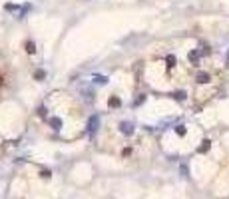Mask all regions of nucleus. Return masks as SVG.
<instances>
[{
    "instance_id": "8",
    "label": "nucleus",
    "mask_w": 229,
    "mask_h": 199,
    "mask_svg": "<svg viewBox=\"0 0 229 199\" xmlns=\"http://www.w3.org/2000/svg\"><path fill=\"white\" fill-rule=\"evenodd\" d=\"M209 143H211L209 139H203V142H201V146H199V152H201V153L207 152V149H209Z\"/></svg>"
},
{
    "instance_id": "6",
    "label": "nucleus",
    "mask_w": 229,
    "mask_h": 199,
    "mask_svg": "<svg viewBox=\"0 0 229 199\" xmlns=\"http://www.w3.org/2000/svg\"><path fill=\"white\" fill-rule=\"evenodd\" d=\"M165 62H167V68H173V66H176V64H177V58L173 56V54H170V56L165 58Z\"/></svg>"
},
{
    "instance_id": "4",
    "label": "nucleus",
    "mask_w": 229,
    "mask_h": 199,
    "mask_svg": "<svg viewBox=\"0 0 229 199\" xmlns=\"http://www.w3.org/2000/svg\"><path fill=\"white\" fill-rule=\"evenodd\" d=\"M50 126L54 130H60V127H62V120H60V117H50Z\"/></svg>"
},
{
    "instance_id": "3",
    "label": "nucleus",
    "mask_w": 229,
    "mask_h": 199,
    "mask_svg": "<svg viewBox=\"0 0 229 199\" xmlns=\"http://www.w3.org/2000/svg\"><path fill=\"white\" fill-rule=\"evenodd\" d=\"M199 56H201V52H199V50H191V52H189V62H193V64H197V60H199Z\"/></svg>"
},
{
    "instance_id": "10",
    "label": "nucleus",
    "mask_w": 229,
    "mask_h": 199,
    "mask_svg": "<svg viewBox=\"0 0 229 199\" xmlns=\"http://www.w3.org/2000/svg\"><path fill=\"white\" fill-rule=\"evenodd\" d=\"M144 102H145V96H144V94H140V96H138V98H135V102H134V106H140V104H144Z\"/></svg>"
},
{
    "instance_id": "14",
    "label": "nucleus",
    "mask_w": 229,
    "mask_h": 199,
    "mask_svg": "<svg viewBox=\"0 0 229 199\" xmlns=\"http://www.w3.org/2000/svg\"><path fill=\"white\" fill-rule=\"evenodd\" d=\"M176 132L179 133V136H185V126H177V127H176Z\"/></svg>"
},
{
    "instance_id": "13",
    "label": "nucleus",
    "mask_w": 229,
    "mask_h": 199,
    "mask_svg": "<svg viewBox=\"0 0 229 199\" xmlns=\"http://www.w3.org/2000/svg\"><path fill=\"white\" fill-rule=\"evenodd\" d=\"M110 106H112V107H118V106H120V98H112V100H110Z\"/></svg>"
},
{
    "instance_id": "15",
    "label": "nucleus",
    "mask_w": 229,
    "mask_h": 199,
    "mask_svg": "<svg viewBox=\"0 0 229 199\" xmlns=\"http://www.w3.org/2000/svg\"><path fill=\"white\" fill-rule=\"evenodd\" d=\"M46 112H48L46 107H40V110H38V114H40V116H46Z\"/></svg>"
},
{
    "instance_id": "2",
    "label": "nucleus",
    "mask_w": 229,
    "mask_h": 199,
    "mask_svg": "<svg viewBox=\"0 0 229 199\" xmlns=\"http://www.w3.org/2000/svg\"><path fill=\"white\" fill-rule=\"evenodd\" d=\"M120 132L124 136H132L134 133V123L132 122H120Z\"/></svg>"
},
{
    "instance_id": "16",
    "label": "nucleus",
    "mask_w": 229,
    "mask_h": 199,
    "mask_svg": "<svg viewBox=\"0 0 229 199\" xmlns=\"http://www.w3.org/2000/svg\"><path fill=\"white\" fill-rule=\"evenodd\" d=\"M227 64H229V52H227Z\"/></svg>"
},
{
    "instance_id": "1",
    "label": "nucleus",
    "mask_w": 229,
    "mask_h": 199,
    "mask_svg": "<svg viewBox=\"0 0 229 199\" xmlns=\"http://www.w3.org/2000/svg\"><path fill=\"white\" fill-rule=\"evenodd\" d=\"M98 126H100V117L92 116L90 120H88V133H90V136H94V133L98 132Z\"/></svg>"
},
{
    "instance_id": "7",
    "label": "nucleus",
    "mask_w": 229,
    "mask_h": 199,
    "mask_svg": "<svg viewBox=\"0 0 229 199\" xmlns=\"http://www.w3.org/2000/svg\"><path fill=\"white\" fill-rule=\"evenodd\" d=\"M46 78V70H36L34 72V80H44Z\"/></svg>"
},
{
    "instance_id": "9",
    "label": "nucleus",
    "mask_w": 229,
    "mask_h": 199,
    "mask_svg": "<svg viewBox=\"0 0 229 199\" xmlns=\"http://www.w3.org/2000/svg\"><path fill=\"white\" fill-rule=\"evenodd\" d=\"M26 52H28V54H34V52H36L34 42H26Z\"/></svg>"
},
{
    "instance_id": "11",
    "label": "nucleus",
    "mask_w": 229,
    "mask_h": 199,
    "mask_svg": "<svg viewBox=\"0 0 229 199\" xmlns=\"http://www.w3.org/2000/svg\"><path fill=\"white\" fill-rule=\"evenodd\" d=\"M94 80H96V84H106V82H108V78H106V76H96Z\"/></svg>"
},
{
    "instance_id": "12",
    "label": "nucleus",
    "mask_w": 229,
    "mask_h": 199,
    "mask_svg": "<svg viewBox=\"0 0 229 199\" xmlns=\"http://www.w3.org/2000/svg\"><path fill=\"white\" fill-rule=\"evenodd\" d=\"M173 98L181 102V100H185V92H176V94H173Z\"/></svg>"
},
{
    "instance_id": "5",
    "label": "nucleus",
    "mask_w": 229,
    "mask_h": 199,
    "mask_svg": "<svg viewBox=\"0 0 229 199\" xmlns=\"http://www.w3.org/2000/svg\"><path fill=\"white\" fill-rule=\"evenodd\" d=\"M197 82H199V84H207V82H209V74L199 72V74H197Z\"/></svg>"
}]
</instances>
